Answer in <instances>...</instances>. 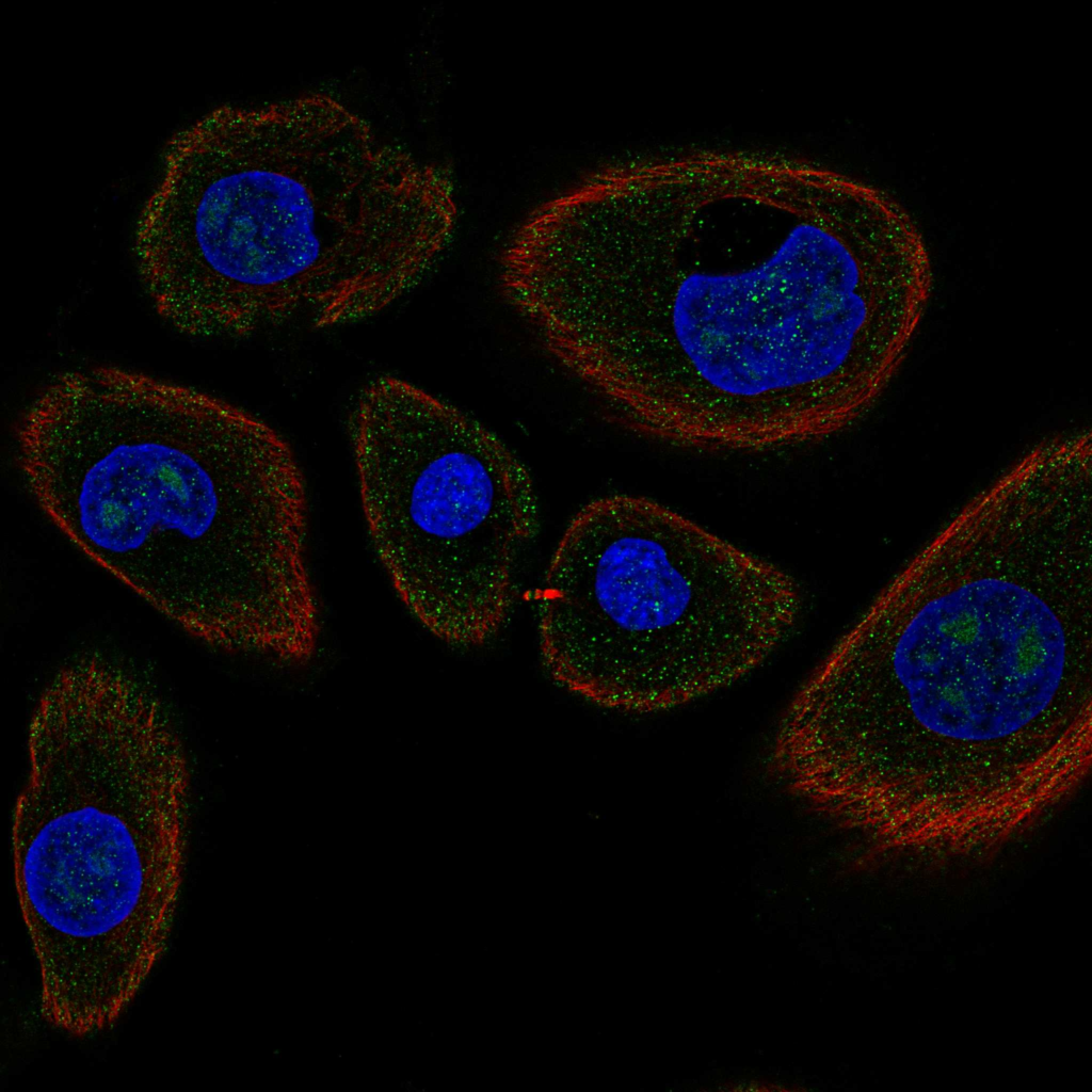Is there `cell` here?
I'll use <instances>...</instances> for the list:
<instances>
[{"label":"cell","instance_id":"6da1fadb","mask_svg":"<svg viewBox=\"0 0 1092 1092\" xmlns=\"http://www.w3.org/2000/svg\"><path fill=\"white\" fill-rule=\"evenodd\" d=\"M922 244L869 198L784 200L771 222L696 208L599 227L555 264L563 358L619 420L652 438L764 450L865 414L926 314Z\"/></svg>","mask_w":1092,"mask_h":1092},{"label":"cell","instance_id":"5b68a950","mask_svg":"<svg viewBox=\"0 0 1092 1092\" xmlns=\"http://www.w3.org/2000/svg\"><path fill=\"white\" fill-rule=\"evenodd\" d=\"M188 764L131 732L34 744L12 817L14 878L39 1010L86 1037L112 1027L164 954L183 882Z\"/></svg>","mask_w":1092,"mask_h":1092},{"label":"cell","instance_id":"3957f363","mask_svg":"<svg viewBox=\"0 0 1092 1092\" xmlns=\"http://www.w3.org/2000/svg\"><path fill=\"white\" fill-rule=\"evenodd\" d=\"M17 449L57 528L188 633L286 662L312 656L320 627L304 478L259 417L98 366L48 383Z\"/></svg>","mask_w":1092,"mask_h":1092},{"label":"cell","instance_id":"8992f818","mask_svg":"<svg viewBox=\"0 0 1092 1092\" xmlns=\"http://www.w3.org/2000/svg\"><path fill=\"white\" fill-rule=\"evenodd\" d=\"M549 676L599 707L651 713L748 675L789 635L798 583L775 564L646 497L569 520L535 593Z\"/></svg>","mask_w":1092,"mask_h":1092},{"label":"cell","instance_id":"52a82bcc","mask_svg":"<svg viewBox=\"0 0 1092 1092\" xmlns=\"http://www.w3.org/2000/svg\"><path fill=\"white\" fill-rule=\"evenodd\" d=\"M349 430L369 535L399 598L441 641L485 644L539 530L529 469L470 414L394 375L362 389Z\"/></svg>","mask_w":1092,"mask_h":1092},{"label":"cell","instance_id":"277c9868","mask_svg":"<svg viewBox=\"0 0 1092 1092\" xmlns=\"http://www.w3.org/2000/svg\"><path fill=\"white\" fill-rule=\"evenodd\" d=\"M455 222L446 170L311 92L221 106L176 132L134 253L171 325L237 337L372 318L423 279Z\"/></svg>","mask_w":1092,"mask_h":1092},{"label":"cell","instance_id":"7a4b0ae2","mask_svg":"<svg viewBox=\"0 0 1092 1092\" xmlns=\"http://www.w3.org/2000/svg\"><path fill=\"white\" fill-rule=\"evenodd\" d=\"M769 771L872 853L978 855L1092 768V623L1001 559L905 562L789 702Z\"/></svg>","mask_w":1092,"mask_h":1092}]
</instances>
